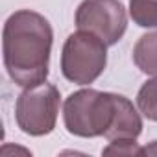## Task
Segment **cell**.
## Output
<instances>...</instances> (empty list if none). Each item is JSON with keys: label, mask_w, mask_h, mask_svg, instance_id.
Returning a JSON list of instances; mask_svg holds the SVG:
<instances>
[{"label": "cell", "mask_w": 157, "mask_h": 157, "mask_svg": "<svg viewBox=\"0 0 157 157\" xmlns=\"http://www.w3.org/2000/svg\"><path fill=\"white\" fill-rule=\"evenodd\" d=\"M54 32L41 13L19 10L11 13L2 32L4 67L19 87L46 82Z\"/></svg>", "instance_id": "1"}, {"label": "cell", "mask_w": 157, "mask_h": 157, "mask_svg": "<svg viewBox=\"0 0 157 157\" xmlns=\"http://www.w3.org/2000/svg\"><path fill=\"white\" fill-rule=\"evenodd\" d=\"M117 113V94L94 89L72 93L63 104V122L70 135L105 137Z\"/></svg>", "instance_id": "2"}, {"label": "cell", "mask_w": 157, "mask_h": 157, "mask_svg": "<svg viewBox=\"0 0 157 157\" xmlns=\"http://www.w3.org/2000/svg\"><path fill=\"white\" fill-rule=\"evenodd\" d=\"M107 65V43L98 35L78 30L70 33L61 50V72L76 85L96 82Z\"/></svg>", "instance_id": "3"}, {"label": "cell", "mask_w": 157, "mask_h": 157, "mask_svg": "<svg viewBox=\"0 0 157 157\" xmlns=\"http://www.w3.org/2000/svg\"><path fill=\"white\" fill-rule=\"evenodd\" d=\"M59 102L61 94L57 87L48 82L24 87L15 104L17 126L32 137L52 133L59 115Z\"/></svg>", "instance_id": "4"}, {"label": "cell", "mask_w": 157, "mask_h": 157, "mask_svg": "<svg viewBox=\"0 0 157 157\" xmlns=\"http://www.w3.org/2000/svg\"><path fill=\"white\" fill-rule=\"evenodd\" d=\"M74 21L78 30L98 35L107 46L117 44L128 28V13L120 0H83Z\"/></svg>", "instance_id": "5"}, {"label": "cell", "mask_w": 157, "mask_h": 157, "mask_svg": "<svg viewBox=\"0 0 157 157\" xmlns=\"http://www.w3.org/2000/svg\"><path fill=\"white\" fill-rule=\"evenodd\" d=\"M142 131V118L137 107L131 100H128L122 94H117V113L115 120L105 133L107 140H118V139H137Z\"/></svg>", "instance_id": "6"}, {"label": "cell", "mask_w": 157, "mask_h": 157, "mask_svg": "<svg viewBox=\"0 0 157 157\" xmlns=\"http://www.w3.org/2000/svg\"><path fill=\"white\" fill-rule=\"evenodd\" d=\"M133 61L140 72L148 76H157V32L146 33L135 43Z\"/></svg>", "instance_id": "7"}, {"label": "cell", "mask_w": 157, "mask_h": 157, "mask_svg": "<svg viewBox=\"0 0 157 157\" xmlns=\"http://www.w3.org/2000/svg\"><path fill=\"white\" fill-rule=\"evenodd\" d=\"M129 17L140 28H157V0H129Z\"/></svg>", "instance_id": "8"}, {"label": "cell", "mask_w": 157, "mask_h": 157, "mask_svg": "<svg viewBox=\"0 0 157 157\" xmlns=\"http://www.w3.org/2000/svg\"><path fill=\"white\" fill-rule=\"evenodd\" d=\"M137 107L146 118L157 122V76H153L139 89Z\"/></svg>", "instance_id": "9"}, {"label": "cell", "mask_w": 157, "mask_h": 157, "mask_svg": "<svg viewBox=\"0 0 157 157\" xmlns=\"http://www.w3.org/2000/svg\"><path fill=\"white\" fill-rule=\"evenodd\" d=\"M105 155H140L142 148L137 144V139H118L109 140V146L104 148Z\"/></svg>", "instance_id": "10"}, {"label": "cell", "mask_w": 157, "mask_h": 157, "mask_svg": "<svg viewBox=\"0 0 157 157\" xmlns=\"http://www.w3.org/2000/svg\"><path fill=\"white\" fill-rule=\"evenodd\" d=\"M144 153H148V155H157V140H153L151 146L142 148V153H140V155H144Z\"/></svg>", "instance_id": "11"}]
</instances>
